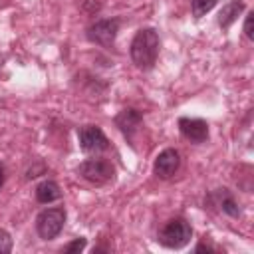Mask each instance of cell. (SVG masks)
<instances>
[{"instance_id": "1", "label": "cell", "mask_w": 254, "mask_h": 254, "mask_svg": "<svg viewBox=\"0 0 254 254\" xmlns=\"http://www.w3.org/2000/svg\"><path fill=\"white\" fill-rule=\"evenodd\" d=\"M159 48H161V40L157 30L153 28H141L129 48L131 60L139 69H151L159 58Z\"/></svg>"}, {"instance_id": "18", "label": "cell", "mask_w": 254, "mask_h": 254, "mask_svg": "<svg viewBox=\"0 0 254 254\" xmlns=\"http://www.w3.org/2000/svg\"><path fill=\"white\" fill-rule=\"evenodd\" d=\"M4 179H6V175H4V167L0 165V187L4 185Z\"/></svg>"}, {"instance_id": "9", "label": "cell", "mask_w": 254, "mask_h": 254, "mask_svg": "<svg viewBox=\"0 0 254 254\" xmlns=\"http://www.w3.org/2000/svg\"><path fill=\"white\" fill-rule=\"evenodd\" d=\"M206 202L212 204V206H218V210H222L224 214H228V216H232V218H236V216L240 214L238 202L234 200V196H232V192H230L228 189H216V190H212V192L208 194Z\"/></svg>"}, {"instance_id": "5", "label": "cell", "mask_w": 254, "mask_h": 254, "mask_svg": "<svg viewBox=\"0 0 254 254\" xmlns=\"http://www.w3.org/2000/svg\"><path fill=\"white\" fill-rule=\"evenodd\" d=\"M117 32H119V18L97 20L95 24H91L87 28V40L97 44V46L109 48V46H113V42L117 38Z\"/></svg>"}, {"instance_id": "19", "label": "cell", "mask_w": 254, "mask_h": 254, "mask_svg": "<svg viewBox=\"0 0 254 254\" xmlns=\"http://www.w3.org/2000/svg\"><path fill=\"white\" fill-rule=\"evenodd\" d=\"M0 67H2V58H0Z\"/></svg>"}, {"instance_id": "2", "label": "cell", "mask_w": 254, "mask_h": 254, "mask_svg": "<svg viewBox=\"0 0 254 254\" xmlns=\"http://www.w3.org/2000/svg\"><path fill=\"white\" fill-rule=\"evenodd\" d=\"M192 236V228L190 224L185 220V218H171L159 232V242L165 246V248H173V250H179L183 246L189 244Z\"/></svg>"}, {"instance_id": "11", "label": "cell", "mask_w": 254, "mask_h": 254, "mask_svg": "<svg viewBox=\"0 0 254 254\" xmlns=\"http://www.w3.org/2000/svg\"><path fill=\"white\" fill-rule=\"evenodd\" d=\"M244 8H246V4L242 0H232V2L224 4L222 10H220V14H218V26L222 30H228L238 20V16L244 12Z\"/></svg>"}, {"instance_id": "17", "label": "cell", "mask_w": 254, "mask_h": 254, "mask_svg": "<svg viewBox=\"0 0 254 254\" xmlns=\"http://www.w3.org/2000/svg\"><path fill=\"white\" fill-rule=\"evenodd\" d=\"M204 250H206V252H212V248L206 246V244H198V246H196V252H204Z\"/></svg>"}, {"instance_id": "8", "label": "cell", "mask_w": 254, "mask_h": 254, "mask_svg": "<svg viewBox=\"0 0 254 254\" xmlns=\"http://www.w3.org/2000/svg\"><path fill=\"white\" fill-rule=\"evenodd\" d=\"M181 167V155L177 149H165L157 155L153 171L159 179H171Z\"/></svg>"}, {"instance_id": "3", "label": "cell", "mask_w": 254, "mask_h": 254, "mask_svg": "<svg viewBox=\"0 0 254 254\" xmlns=\"http://www.w3.org/2000/svg\"><path fill=\"white\" fill-rule=\"evenodd\" d=\"M65 224V210L64 208H46L36 216V230L40 238L52 240L56 238Z\"/></svg>"}, {"instance_id": "6", "label": "cell", "mask_w": 254, "mask_h": 254, "mask_svg": "<svg viewBox=\"0 0 254 254\" xmlns=\"http://www.w3.org/2000/svg\"><path fill=\"white\" fill-rule=\"evenodd\" d=\"M77 139H79V147L85 153H101V151L109 149V139L105 137V133L97 125L81 127L77 133Z\"/></svg>"}, {"instance_id": "7", "label": "cell", "mask_w": 254, "mask_h": 254, "mask_svg": "<svg viewBox=\"0 0 254 254\" xmlns=\"http://www.w3.org/2000/svg\"><path fill=\"white\" fill-rule=\"evenodd\" d=\"M179 129L185 139L190 143H204L208 139V123L204 119L196 117H181L179 119Z\"/></svg>"}, {"instance_id": "14", "label": "cell", "mask_w": 254, "mask_h": 254, "mask_svg": "<svg viewBox=\"0 0 254 254\" xmlns=\"http://www.w3.org/2000/svg\"><path fill=\"white\" fill-rule=\"evenodd\" d=\"M85 244H87L85 238H75V240L67 242V244L62 248V252H65V254H79V252L85 248Z\"/></svg>"}, {"instance_id": "15", "label": "cell", "mask_w": 254, "mask_h": 254, "mask_svg": "<svg viewBox=\"0 0 254 254\" xmlns=\"http://www.w3.org/2000/svg\"><path fill=\"white\" fill-rule=\"evenodd\" d=\"M10 250H12V236L4 228H0V254H8Z\"/></svg>"}, {"instance_id": "10", "label": "cell", "mask_w": 254, "mask_h": 254, "mask_svg": "<svg viewBox=\"0 0 254 254\" xmlns=\"http://www.w3.org/2000/svg\"><path fill=\"white\" fill-rule=\"evenodd\" d=\"M141 123H143V115H141V111H137L133 107H127V109L119 111L117 117H115V125L119 127V131L125 137H131L141 127Z\"/></svg>"}, {"instance_id": "13", "label": "cell", "mask_w": 254, "mask_h": 254, "mask_svg": "<svg viewBox=\"0 0 254 254\" xmlns=\"http://www.w3.org/2000/svg\"><path fill=\"white\" fill-rule=\"evenodd\" d=\"M214 6H216V0H190V8H192V16L194 18H202Z\"/></svg>"}, {"instance_id": "12", "label": "cell", "mask_w": 254, "mask_h": 254, "mask_svg": "<svg viewBox=\"0 0 254 254\" xmlns=\"http://www.w3.org/2000/svg\"><path fill=\"white\" fill-rule=\"evenodd\" d=\"M36 198L42 204H50V202L62 198V189L56 181H44L36 187Z\"/></svg>"}, {"instance_id": "16", "label": "cell", "mask_w": 254, "mask_h": 254, "mask_svg": "<svg viewBox=\"0 0 254 254\" xmlns=\"http://www.w3.org/2000/svg\"><path fill=\"white\" fill-rule=\"evenodd\" d=\"M252 16H254V14L250 12V14L246 16V22H244V34H246L248 40H254V32H252V20H254V18H252Z\"/></svg>"}, {"instance_id": "4", "label": "cell", "mask_w": 254, "mask_h": 254, "mask_svg": "<svg viewBox=\"0 0 254 254\" xmlns=\"http://www.w3.org/2000/svg\"><path fill=\"white\" fill-rule=\"evenodd\" d=\"M77 175L93 185H105L113 179V167L105 159H85L77 167Z\"/></svg>"}]
</instances>
